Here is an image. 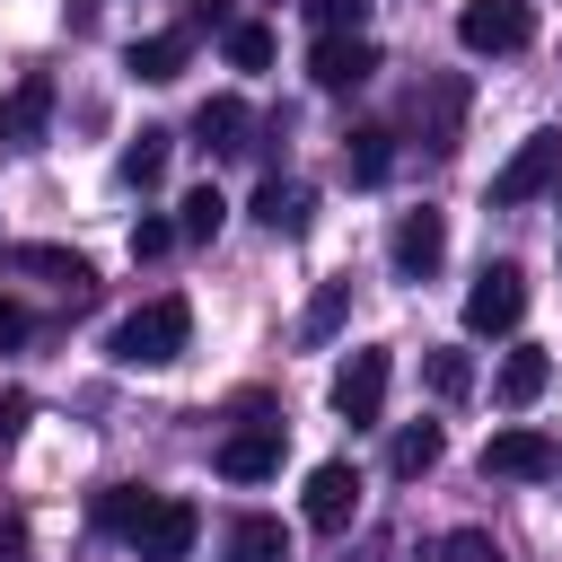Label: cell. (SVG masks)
Masks as SVG:
<instances>
[{"mask_svg":"<svg viewBox=\"0 0 562 562\" xmlns=\"http://www.w3.org/2000/svg\"><path fill=\"white\" fill-rule=\"evenodd\" d=\"M220 220H228V202H220V184H193V193L176 202V228H184V237H202V246L220 237Z\"/></svg>","mask_w":562,"mask_h":562,"instance_id":"cell-21","label":"cell"},{"mask_svg":"<svg viewBox=\"0 0 562 562\" xmlns=\"http://www.w3.org/2000/svg\"><path fill=\"white\" fill-rule=\"evenodd\" d=\"M176 237H184V228H176V220H158V211H149V220H132V263H158Z\"/></svg>","mask_w":562,"mask_h":562,"instance_id":"cell-28","label":"cell"},{"mask_svg":"<svg viewBox=\"0 0 562 562\" xmlns=\"http://www.w3.org/2000/svg\"><path fill=\"white\" fill-rule=\"evenodd\" d=\"M220 474H228V483H263V474H281V422H246V430H228V439H220Z\"/></svg>","mask_w":562,"mask_h":562,"instance_id":"cell-11","label":"cell"},{"mask_svg":"<svg viewBox=\"0 0 562 562\" xmlns=\"http://www.w3.org/2000/svg\"><path fill=\"white\" fill-rule=\"evenodd\" d=\"M44 123H53V79H44V70H26V79L0 97V149H35V140H44Z\"/></svg>","mask_w":562,"mask_h":562,"instance_id":"cell-8","label":"cell"},{"mask_svg":"<svg viewBox=\"0 0 562 562\" xmlns=\"http://www.w3.org/2000/svg\"><path fill=\"white\" fill-rule=\"evenodd\" d=\"M483 474H509V483H562V439L509 422V430L483 439Z\"/></svg>","mask_w":562,"mask_h":562,"instance_id":"cell-4","label":"cell"},{"mask_svg":"<svg viewBox=\"0 0 562 562\" xmlns=\"http://www.w3.org/2000/svg\"><path fill=\"white\" fill-rule=\"evenodd\" d=\"M457 44L465 53H527L536 44V9L527 0H465L457 9Z\"/></svg>","mask_w":562,"mask_h":562,"instance_id":"cell-3","label":"cell"},{"mask_svg":"<svg viewBox=\"0 0 562 562\" xmlns=\"http://www.w3.org/2000/svg\"><path fill=\"white\" fill-rule=\"evenodd\" d=\"M26 430V395H0V439H18Z\"/></svg>","mask_w":562,"mask_h":562,"instance_id":"cell-32","label":"cell"},{"mask_svg":"<svg viewBox=\"0 0 562 562\" xmlns=\"http://www.w3.org/2000/svg\"><path fill=\"white\" fill-rule=\"evenodd\" d=\"M228 61H237V70H263V61H272V26L237 18V26H228Z\"/></svg>","mask_w":562,"mask_h":562,"instance_id":"cell-27","label":"cell"},{"mask_svg":"<svg viewBox=\"0 0 562 562\" xmlns=\"http://www.w3.org/2000/svg\"><path fill=\"white\" fill-rule=\"evenodd\" d=\"M184 53H193V26H167V35H140L123 61H132V79H176Z\"/></svg>","mask_w":562,"mask_h":562,"instance_id":"cell-17","label":"cell"},{"mask_svg":"<svg viewBox=\"0 0 562 562\" xmlns=\"http://www.w3.org/2000/svg\"><path fill=\"white\" fill-rule=\"evenodd\" d=\"M430 386H439V395H465V386H474V360H465V351H430Z\"/></svg>","mask_w":562,"mask_h":562,"instance_id":"cell-30","label":"cell"},{"mask_svg":"<svg viewBox=\"0 0 562 562\" xmlns=\"http://www.w3.org/2000/svg\"><path fill=\"white\" fill-rule=\"evenodd\" d=\"M439 448H448V439H439V422H413V430H395V457H386V465H395V474H430V465H439Z\"/></svg>","mask_w":562,"mask_h":562,"instance_id":"cell-22","label":"cell"},{"mask_svg":"<svg viewBox=\"0 0 562 562\" xmlns=\"http://www.w3.org/2000/svg\"><path fill=\"white\" fill-rule=\"evenodd\" d=\"M342 167H351V184H378V176L395 167V149H386V132H351V140H342Z\"/></svg>","mask_w":562,"mask_h":562,"instance_id":"cell-23","label":"cell"},{"mask_svg":"<svg viewBox=\"0 0 562 562\" xmlns=\"http://www.w3.org/2000/svg\"><path fill=\"white\" fill-rule=\"evenodd\" d=\"M413 123H422V140H430V149H457V123H465V79H430V88L413 97Z\"/></svg>","mask_w":562,"mask_h":562,"instance_id":"cell-13","label":"cell"},{"mask_svg":"<svg viewBox=\"0 0 562 562\" xmlns=\"http://www.w3.org/2000/svg\"><path fill=\"white\" fill-rule=\"evenodd\" d=\"M255 220H263L272 237H307V220H316V193H307V184H281V176H263V184H255Z\"/></svg>","mask_w":562,"mask_h":562,"instance_id":"cell-14","label":"cell"},{"mask_svg":"<svg viewBox=\"0 0 562 562\" xmlns=\"http://www.w3.org/2000/svg\"><path fill=\"white\" fill-rule=\"evenodd\" d=\"M544 378H553V360L527 342V351H509V360H501V378H492V386H501V404H509V413H527V404L544 395Z\"/></svg>","mask_w":562,"mask_h":562,"instance_id":"cell-18","label":"cell"},{"mask_svg":"<svg viewBox=\"0 0 562 562\" xmlns=\"http://www.w3.org/2000/svg\"><path fill=\"white\" fill-rule=\"evenodd\" d=\"M378 404H386V351H351L334 378V413L360 430V422H378Z\"/></svg>","mask_w":562,"mask_h":562,"instance_id":"cell-10","label":"cell"},{"mask_svg":"<svg viewBox=\"0 0 562 562\" xmlns=\"http://www.w3.org/2000/svg\"><path fill=\"white\" fill-rule=\"evenodd\" d=\"M184 334H193V307L167 290V299H140V307L114 325V342H105V351H114L123 369H167V360L184 351Z\"/></svg>","mask_w":562,"mask_h":562,"instance_id":"cell-1","label":"cell"},{"mask_svg":"<svg viewBox=\"0 0 562 562\" xmlns=\"http://www.w3.org/2000/svg\"><path fill=\"white\" fill-rule=\"evenodd\" d=\"M342 307H351V281H325V290L307 299V316H299V334H307V342H325V334L342 325Z\"/></svg>","mask_w":562,"mask_h":562,"instance_id":"cell-25","label":"cell"},{"mask_svg":"<svg viewBox=\"0 0 562 562\" xmlns=\"http://www.w3.org/2000/svg\"><path fill=\"white\" fill-rule=\"evenodd\" d=\"M369 70H378V44H369V35H316V53H307V79L334 88V97L360 88Z\"/></svg>","mask_w":562,"mask_h":562,"instance_id":"cell-9","label":"cell"},{"mask_svg":"<svg viewBox=\"0 0 562 562\" xmlns=\"http://www.w3.org/2000/svg\"><path fill=\"white\" fill-rule=\"evenodd\" d=\"M422 562H501V544H492L483 527H457V536H439Z\"/></svg>","mask_w":562,"mask_h":562,"instance_id":"cell-26","label":"cell"},{"mask_svg":"<svg viewBox=\"0 0 562 562\" xmlns=\"http://www.w3.org/2000/svg\"><path fill=\"white\" fill-rule=\"evenodd\" d=\"M0 342H26V307L18 299H0Z\"/></svg>","mask_w":562,"mask_h":562,"instance_id":"cell-33","label":"cell"},{"mask_svg":"<svg viewBox=\"0 0 562 562\" xmlns=\"http://www.w3.org/2000/svg\"><path fill=\"white\" fill-rule=\"evenodd\" d=\"M140 509H149V492H140V483H105V492H97V527H114V536H132V527H140Z\"/></svg>","mask_w":562,"mask_h":562,"instance_id":"cell-24","label":"cell"},{"mask_svg":"<svg viewBox=\"0 0 562 562\" xmlns=\"http://www.w3.org/2000/svg\"><path fill=\"white\" fill-rule=\"evenodd\" d=\"M299 509H307V527H316V536H342V527L360 518V474H351L342 457H334V465H316V474H307V501H299Z\"/></svg>","mask_w":562,"mask_h":562,"instance_id":"cell-7","label":"cell"},{"mask_svg":"<svg viewBox=\"0 0 562 562\" xmlns=\"http://www.w3.org/2000/svg\"><path fill=\"white\" fill-rule=\"evenodd\" d=\"M184 26H193V35H202V26H220V35H228L237 18H228V0H193V18H184Z\"/></svg>","mask_w":562,"mask_h":562,"instance_id":"cell-31","label":"cell"},{"mask_svg":"<svg viewBox=\"0 0 562 562\" xmlns=\"http://www.w3.org/2000/svg\"><path fill=\"white\" fill-rule=\"evenodd\" d=\"M193 536H202V509L193 501H176V492H149V509H140V527L123 536L140 562H184L193 553Z\"/></svg>","mask_w":562,"mask_h":562,"instance_id":"cell-2","label":"cell"},{"mask_svg":"<svg viewBox=\"0 0 562 562\" xmlns=\"http://www.w3.org/2000/svg\"><path fill=\"white\" fill-rule=\"evenodd\" d=\"M527 316V272L518 263H483L465 290V334H509Z\"/></svg>","mask_w":562,"mask_h":562,"instance_id":"cell-5","label":"cell"},{"mask_svg":"<svg viewBox=\"0 0 562 562\" xmlns=\"http://www.w3.org/2000/svg\"><path fill=\"white\" fill-rule=\"evenodd\" d=\"M9 272H44V281H53V290H70V299H88V290H97L88 255H70V246H9Z\"/></svg>","mask_w":562,"mask_h":562,"instance_id":"cell-15","label":"cell"},{"mask_svg":"<svg viewBox=\"0 0 562 562\" xmlns=\"http://www.w3.org/2000/svg\"><path fill=\"white\" fill-rule=\"evenodd\" d=\"M228 562H290V527L281 518H237L228 527Z\"/></svg>","mask_w":562,"mask_h":562,"instance_id":"cell-19","label":"cell"},{"mask_svg":"<svg viewBox=\"0 0 562 562\" xmlns=\"http://www.w3.org/2000/svg\"><path fill=\"white\" fill-rule=\"evenodd\" d=\"M360 9H369V0H307L316 35H360Z\"/></svg>","mask_w":562,"mask_h":562,"instance_id":"cell-29","label":"cell"},{"mask_svg":"<svg viewBox=\"0 0 562 562\" xmlns=\"http://www.w3.org/2000/svg\"><path fill=\"white\" fill-rule=\"evenodd\" d=\"M439 255H448V220H439V211H404V220H395V272H404V281H430Z\"/></svg>","mask_w":562,"mask_h":562,"instance_id":"cell-12","label":"cell"},{"mask_svg":"<svg viewBox=\"0 0 562 562\" xmlns=\"http://www.w3.org/2000/svg\"><path fill=\"white\" fill-rule=\"evenodd\" d=\"M553 176H562V132H527V140H518V158L492 176V202H501V211H518V202H536Z\"/></svg>","mask_w":562,"mask_h":562,"instance_id":"cell-6","label":"cell"},{"mask_svg":"<svg viewBox=\"0 0 562 562\" xmlns=\"http://www.w3.org/2000/svg\"><path fill=\"white\" fill-rule=\"evenodd\" d=\"M193 140H202L211 158L246 149V97H202V114H193Z\"/></svg>","mask_w":562,"mask_h":562,"instance_id":"cell-16","label":"cell"},{"mask_svg":"<svg viewBox=\"0 0 562 562\" xmlns=\"http://www.w3.org/2000/svg\"><path fill=\"white\" fill-rule=\"evenodd\" d=\"M167 140H176V132H140V140H132V149H123V158H114V176H123V184H140V193H149V184H158V176H167Z\"/></svg>","mask_w":562,"mask_h":562,"instance_id":"cell-20","label":"cell"}]
</instances>
